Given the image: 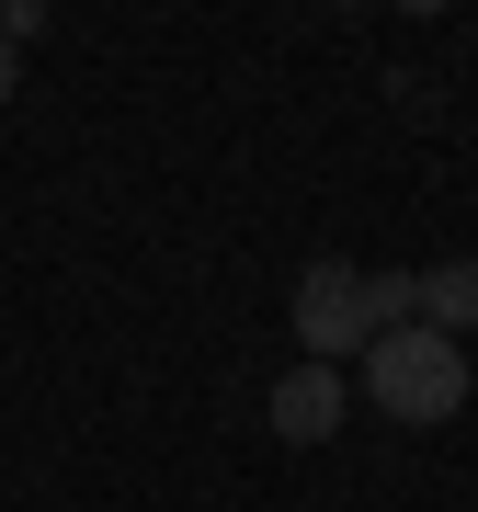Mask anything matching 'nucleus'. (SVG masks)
Masks as SVG:
<instances>
[{
    "instance_id": "1",
    "label": "nucleus",
    "mask_w": 478,
    "mask_h": 512,
    "mask_svg": "<svg viewBox=\"0 0 478 512\" xmlns=\"http://www.w3.org/2000/svg\"><path fill=\"white\" fill-rule=\"evenodd\" d=\"M353 365H365V399L387 421H456L467 410V342H444V330H422V319L365 342Z\"/></svg>"
},
{
    "instance_id": "2",
    "label": "nucleus",
    "mask_w": 478,
    "mask_h": 512,
    "mask_svg": "<svg viewBox=\"0 0 478 512\" xmlns=\"http://www.w3.org/2000/svg\"><path fill=\"white\" fill-rule=\"evenodd\" d=\"M296 342H308V365H353V353L376 342L365 262H308V274H296Z\"/></svg>"
},
{
    "instance_id": "3",
    "label": "nucleus",
    "mask_w": 478,
    "mask_h": 512,
    "mask_svg": "<svg viewBox=\"0 0 478 512\" xmlns=\"http://www.w3.org/2000/svg\"><path fill=\"white\" fill-rule=\"evenodd\" d=\"M342 410H353L342 365H285V376H274V399H262L274 444H331V433H342Z\"/></svg>"
},
{
    "instance_id": "4",
    "label": "nucleus",
    "mask_w": 478,
    "mask_h": 512,
    "mask_svg": "<svg viewBox=\"0 0 478 512\" xmlns=\"http://www.w3.org/2000/svg\"><path fill=\"white\" fill-rule=\"evenodd\" d=\"M422 330H444V342H467V330H478V251H456V262H433V274H422Z\"/></svg>"
},
{
    "instance_id": "5",
    "label": "nucleus",
    "mask_w": 478,
    "mask_h": 512,
    "mask_svg": "<svg viewBox=\"0 0 478 512\" xmlns=\"http://www.w3.org/2000/svg\"><path fill=\"white\" fill-rule=\"evenodd\" d=\"M23 35H46V0H0V46H23Z\"/></svg>"
},
{
    "instance_id": "6",
    "label": "nucleus",
    "mask_w": 478,
    "mask_h": 512,
    "mask_svg": "<svg viewBox=\"0 0 478 512\" xmlns=\"http://www.w3.org/2000/svg\"><path fill=\"white\" fill-rule=\"evenodd\" d=\"M12 92H23V80H12V46H0V103H12Z\"/></svg>"
}]
</instances>
